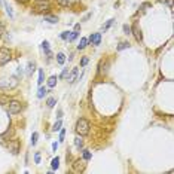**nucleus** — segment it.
I'll list each match as a JSON object with an SVG mask.
<instances>
[{
  "label": "nucleus",
  "mask_w": 174,
  "mask_h": 174,
  "mask_svg": "<svg viewBox=\"0 0 174 174\" xmlns=\"http://www.w3.org/2000/svg\"><path fill=\"white\" fill-rule=\"evenodd\" d=\"M69 36H70V31H63L60 37H61L63 40H69Z\"/></svg>",
  "instance_id": "nucleus-29"
},
{
  "label": "nucleus",
  "mask_w": 174,
  "mask_h": 174,
  "mask_svg": "<svg viewBox=\"0 0 174 174\" xmlns=\"http://www.w3.org/2000/svg\"><path fill=\"white\" fill-rule=\"evenodd\" d=\"M88 43L98 46V45L101 43V33H94V34H91V36L88 37Z\"/></svg>",
  "instance_id": "nucleus-6"
},
{
  "label": "nucleus",
  "mask_w": 174,
  "mask_h": 174,
  "mask_svg": "<svg viewBox=\"0 0 174 174\" xmlns=\"http://www.w3.org/2000/svg\"><path fill=\"white\" fill-rule=\"evenodd\" d=\"M124 31H125V34H131V27L125 24V25H124Z\"/></svg>",
  "instance_id": "nucleus-35"
},
{
  "label": "nucleus",
  "mask_w": 174,
  "mask_h": 174,
  "mask_svg": "<svg viewBox=\"0 0 174 174\" xmlns=\"http://www.w3.org/2000/svg\"><path fill=\"white\" fill-rule=\"evenodd\" d=\"M78 36H79V31H78V30H75V31H70L69 42H73V40H76V39H78Z\"/></svg>",
  "instance_id": "nucleus-18"
},
{
  "label": "nucleus",
  "mask_w": 174,
  "mask_h": 174,
  "mask_svg": "<svg viewBox=\"0 0 174 174\" xmlns=\"http://www.w3.org/2000/svg\"><path fill=\"white\" fill-rule=\"evenodd\" d=\"M7 147H9V150H10L13 155H16V153L19 152V141H18V140H12V141L9 143Z\"/></svg>",
  "instance_id": "nucleus-9"
},
{
  "label": "nucleus",
  "mask_w": 174,
  "mask_h": 174,
  "mask_svg": "<svg viewBox=\"0 0 174 174\" xmlns=\"http://www.w3.org/2000/svg\"><path fill=\"white\" fill-rule=\"evenodd\" d=\"M3 6H4V9H6V13L9 15V18H13V12H12V7L6 3V1H3Z\"/></svg>",
  "instance_id": "nucleus-15"
},
{
  "label": "nucleus",
  "mask_w": 174,
  "mask_h": 174,
  "mask_svg": "<svg viewBox=\"0 0 174 174\" xmlns=\"http://www.w3.org/2000/svg\"><path fill=\"white\" fill-rule=\"evenodd\" d=\"M0 103H9V100H7L6 97H3V95H0Z\"/></svg>",
  "instance_id": "nucleus-38"
},
{
  "label": "nucleus",
  "mask_w": 174,
  "mask_h": 174,
  "mask_svg": "<svg viewBox=\"0 0 174 174\" xmlns=\"http://www.w3.org/2000/svg\"><path fill=\"white\" fill-rule=\"evenodd\" d=\"M78 75H79V70H78V67H75V69H72V72H69V76H67V81H69L70 84H75V82L78 81Z\"/></svg>",
  "instance_id": "nucleus-8"
},
{
  "label": "nucleus",
  "mask_w": 174,
  "mask_h": 174,
  "mask_svg": "<svg viewBox=\"0 0 174 174\" xmlns=\"http://www.w3.org/2000/svg\"><path fill=\"white\" fill-rule=\"evenodd\" d=\"M18 87V79L15 76L9 78V79H0V88L1 89H13Z\"/></svg>",
  "instance_id": "nucleus-2"
},
{
  "label": "nucleus",
  "mask_w": 174,
  "mask_h": 174,
  "mask_svg": "<svg viewBox=\"0 0 174 174\" xmlns=\"http://www.w3.org/2000/svg\"><path fill=\"white\" fill-rule=\"evenodd\" d=\"M37 138H39V132H33V135H31V144L33 146L37 143Z\"/></svg>",
  "instance_id": "nucleus-28"
},
{
  "label": "nucleus",
  "mask_w": 174,
  "mask_h": 174,
  "mask_svg": "<svg viewBox=\"0 0 174 174\" xmlns=\"http://www.w3.org/2000/svg\"><path fill=\"white\" fill-rule=\"evenodd\" d=\"M10 49H7V48H1L0 49V66H4L6 63H9L10 61Z\"/></svg>",
  "instance_id": "nucleus-4"
},
{
  "label": "nucleus",
  "mask_w": 174,
  "mask_h": 174,
  "mask_svg": "<svg viewBox=\"0 0 174 174\" xmlns=\"http://www.w3.org/2000/svg\"><path fill=\"white\" fill-rule=\"evenodd\" d=\"M113 21H115V19H109V21H107V24H106V25H104V27H103V30H104V31H106V30H107V28H109V27H110V25H112V24H113Z\"/></svg>",
  "instance_id": "nucleus-34"
},
{
  "label": "nucleus",
  "mask_w": 174,
  "mask_h": 174,
  "mask_svg": "<svg viewBox=\"0 0 174 174\" xmlns=\"http://www.w3.org/2000/svg\"><path fill=\"white\" fill-rule=\"evenodd\" d=\"M46 104H48V107H54V106L57 104V100L51 97V98H48V101H46Z\"/></svg>",
  "instance_id": "nucleus-27"
},
{
  "label": "nucleus",
  "mask_w": 174,
  "mask_h": 174,
  "mask_svg": "<svg viewBox=\"0 0 174 174\" xmlns=\"http://www.w3.org/2000/svg\"><path fill=\"white\" fill-rule=\"evenodd\" d=\"M140 7H141V9H146V7H150V3H147V1H146V3H141V6H140Z\"/></svg>",
  "instance_id": "nucleus-37"
},
{
  "label": "nucleus",
  "mask_w": 174,
  "mask_h": 174,
  "mask_svg": "<svg viewBox=\"0 0 174 174\" xmlns=\"http://www.w3.org/2000/svg\"><path fill=\"white\" fill-rule=\"evenodd\" d=\"M82 156H84V159H85V161H89V159L92 158V155H91V152H89V150H82Z\"/></svg>",
  "instance_id": "nucleus-23"
},
{
  "label": "nucleus",
  "mask_w": 174,
  "mask_h": 174,
  "mask_svg": "<svg viewBox=\"0 0 174 174\" xmlns=\"http://www.w3.org/2000/svg\"><path fill=\"white\" fill-rule=\"evenodd\" d=\"M51 167H52V170H57V168L60 167V158H58V156L52 159V162H51Z\"/></svg>",
  "instance_id": "nucleus-19"
},
{
  "label": "nucleus",
  "mask_w": 174,
  "mask_h": 174,
  "mask_svg": "<svg viewBox=\"0 0 174 174\" xmlns=\"http://www.w3.org/2000/svg\"><path fill=\"white\" fill-rule=\"evenodd\" d=\"M87 45H88V39H87V37H82V39H81V42H79V45H78V49H79V51H82V49H85V48H87Z\"/></svg>",
  "instance_id": "nucleus-13"
},
{
  "label": "nucleus",
  "mask_w": 174,
  "mask_h": 174,
  "mask_svg": "<svg viewBox=\"0 0 174 174\" xmlns=\"http://www.w3.org/2000/svg\"><path fill=\"white\" fill-rule=\"evenodd\" d=\"M49 9V1L48 0H37L36 1V10L37 12H43Z\"/></svg>",
  "instance_id": "nucleus-7"
},
{
  "label": "nucleus",
  "mask_w": 174,
  "mask_h": 174,
  "mask_svg": "<svg viewBox=\"0 0 174 174\" xmlns=\"http://www.w3.org/2000/svg\"><path fill=\"white\" fill-rule=\"evenodd\" d=\"M61 127H63V122H61V119H58V121L52 125V131H54V132H57V131L61 130Z\"/></svg>",
  "instance_id": "nucleus-17"
},
{
  "label": "nucleus",
  "mask_w": 174,
  "mask_h": 174,
  "mask_svg": "<svg viewBox=\"0 0 174 174\" xmlns=\"http://www.w3.org/2000/svg\"><path fill=\"white\" fill-rule=\"evenodd\" d=\"M34 162H36V164H40V152H36V155H34Z\"/></svg>",
  "instance_id": "nucleus-33"
},
{
  "label": "nucleus",
  "mask_w": 174,
  "mask_h": 174,
  "mask_svg": "<svg viewBox=\"0 0 174 174\" xmlns=\"http://www.w3.org/2000/svg\"><path fill=\"white\" fill-rule=\"evenodd\" d=\"M57 81H58V79H57V76H51V78L48 79V87L54 88L55 85H57Z\"/></svg>",
  "instance_id": "nucleus-14"
},
{
  "label": "nucleus",
  "mask_w": 174,
  "mask_h": 174,
  "mask_svg": "<svg viewBox=\"0 0 174 174\" xmlns=\"http://www.w3.org/2000/svg\"><path fill=\"white\" fill-rule=\"evenodd\" d=\"M7 104H9V107H7V112H9L10 115H16V113H19V112H21V109H22L21 103H19V101H15V100L9 101Z\"/></svg>",
  "instance_id": "nucleus-3"
},
{
  "label": "nucleus",
  "mask_w": 174,
  "mask_h": 174,
  "mask_svg": "<svg viewBox=\"0 0 174 174\" xmlns=\"http://www.w3.org/2000/svg\"><path fill=\"white\" fill-rule=\"evenodd\" d=\"M34 69H36L34 63H28V64H27V76H33V72H34Z\"/></svg>",
  "instance_id": "nucleus-12"
},
{
  "label": "nucleus",
  "mask_w": 174,
  "mask_h": 174,
  "mask_svg": "<svg viewBox=\"0 0 174 174\" xmlns=\"http://www.w3.org/2000/svg\"><path fill=\"white\" fill-rule=\"evenodd\" d=\"M57 149H58V143L54 141V143H52V150H57Z\"/></svg>",
  "instance_id": "nucleus-40"
},
{
  "label": "nucleus",
  "mask_w": 174,
  "mask_h": 174,
  "mask_svg": "<svg viewBox=\"0 0 174 174\" xmlns=\"http://www.w3.org/2000/svg\"><path fill=\"white\" fill-rule=\"evenodd\" d=\"M46 92H48V91H46V88L40 87V88H39V91H37V97H39V98H43Z\"/></svg>",
  "instance_id": "nucleus-24"
},
{
  "label": "nucleus",
  "mask_w": 174,
  "mask_h": 174,
  "mask_svg": "<svg viewBox=\"0 0 174 174\" xmlns=\"http://www.w3.org/2000/svg\"><path fill=\"white\" fill-rule=\"evenodd\" d=\"M88 61H89V60H88V57H84V58L81 60V66H87Z\"/></svg>",
  "instance_id": "nucleus-36"
},
{
  "label": "nucleus",
  "mask_w": 174,
  "mask_h": 174,
  "mask_svg": "<svg viewBox=\"0 0 174 174\" xmlns=\"http://www.w3.org/2000/svg\"><path fill=\"white\" fill-rule=\"evenodd\" d=\"M127 48H130V43L128 42H121V43L118 45V51H124V49H127Z\"/></svg>",
  "instance_id": "nucleus-21"
},
{
  "label": "nucleus",
  "mask_w": 174,
  "mask_h": 174,
  "mask_svg": "<svg viewBox=\"0 0 174 174\" xmlns=\"http://www.w3.org/2000/svg\"><path fill=\"white\" fill-rule=\"evenodd\" d=\"M16 76H22V67H18V70H16Z\"/></svg>",
  "instance_id": "nucleus-39"
},
{
  "label": "nucleus",
  "mask_w": 174,
  "mask_h": 174,
  "mask_svg": "<svg viewBox=\"0 0 174 174\" xmlns=\"http://www.w3.org/2000/svg\"><path fill=\"white\" fill-rule=\"evenodd\" d=\"M84 168H85V159H78V161H75V164H73V170L75 171H84Z\"/></svg>",
  "instance_id": "nucleus-10"
},
{
  "label": "nucleus",
  "mask_w": 174,
  "mask_h": 174,
  "mask_svg": "<svg viewBox=\"0 0 174 174\" xmlns=\"http://www.w3.org/2000/svg\"><path fill=\"white\" fill-rule=\"evenodd\" d=\"M43 81H45V73H43V70L40 69V70H39V81H37V84H39V85H42V84H43Z\"/></svg>",
  "instance_id": "nucleus-26"
},
{
  "label": "nucleus",
  "mask_w": 174,
  "mask_h": 174,
  "mask_svg": "<svg viewBox=\"0 0 174 174\" xmlns=\"http://www.w3.org/2000/svg\"><path fill=\"white\" fill-rule=\"evenodd\" d=\"M75 30H78V31H79V30H81V24H76V25H75Z\"/></svg>",
  "instance_id": "nucleus-42"
},
{
  "label": "nucleus",
  "mask_w": 174,
  "mask_h": 174,
  "mask_svg": "<svg viewBox=\"0 0 174 174\" xmlns=\"http://www.w3.org/2000/svg\"><path fill=\"white\" fill-rule=\"evenodd\" d=\"M64 137H66V130L61 128L60 130V141H64Z\"/></svg>",
  "instance_id": "nucleus-30"
},
{
  "label": "nucleus",
  "mask_w": 174,
  "mask_h": 174,
  "mask_svg": "<svg viewBox=\"0 0 174 174\" xmlns=\"http://www.w3.org/2000/svg\"><path fill=\"white\" fill-rule=\"evenodd\" d=\"M18 1H21V3H27L28 0H18Z\"/></svg>",
  "instance_id": "nucleus-43"
},
{
  "label": "nucleus",
  "mask_w": 174,
  "mask_h": 174,
  "mask_svg": "<svg viewBox=\"0 0 174 174\" xmlns=\"http://www.w3.org/2000/svg\"><path fill=\"white\" fill-rule=\"evenodd\" d=\"M75 144H76V147L81 149V147L84 146V140H82L81 137H76V138H75Z\"/></svg>",
  "instance_id": "nucleus-25"
},
{
  "label": "nucleus",
  "mask_w": 174,
  "mask_h": 174,
  "mask_svg": "<svg viewBox=\"0 0 174 174\" xmlns=\"http://www.w3.org/2000/svg\"><path fill=\"white\" fill-rule=\"evenodd\" d=\"M131 33L134 34V37H135L137 42H143V34H141V30H140V27H138L137 22L132 24V27H131Z\"/></svg>",
  "instance_id": "nucleus-5"
},
{
  "label": "nucleus",
  "mask_w": 174,
  "mask_h": 174,
  "mask_svg": "<svg viewBox=\"0 0 174 174\" xmlns=\"http://www.w3.org/2000/svg\"><path fill=\"white\" fill-rule=\"evenodd\" d=\"M75 130H76V132H78L79 135H87L88 132H89V122H88L85 118H81V119H78Z\"/></svg>",
  "instance_id": "nucleus-1"
},
{
  "label": "nucleus",
  "mask_w": 174,
  "mask_h": 174,
  "mask_svg": "<svg viewBox=\"0 0 174 174\" xmlns=\"http://www.w3.org/2000/svg\"><path fill=\"white\" fill-rule=\"evenodd\" d=\"M3 34V24H1V21H0V36Z\"/></svg>",
  "instance_id": "nucleus-41"
},
{
  "label": "nucleus",
  "mask_w": 174,
  "mask_h": 174,
  "mask_svg": "<svg viewBox=\"0 0 174 174\" xmlns=\"http://www.w3.org/2000/svg\"><path fill=\"white\" fill-rule=\"evenodd\" d=\"M45 21H48L51 24H57L58 22V16H55V15H45Z\"/></svg>",
  "instance_id": "nucleus-11"
},
{
  "label": "nucleus",
  "mask_w": 174,
  "mask_h": 174,
  "mask_svg": "<svg viewBox=\"0 0 174 174\" xmlns=\"http://www.w3.org/2000/svg\"><path fill=\"white\" fill-rule=\"evenodd\" d=\"M67 76H69V69H64L60 78H61V79H67Z\"/></svg>",
  "instance_id": "nucleus-31"
},
{
  "label": "nucleus",
  "mask_w": 174,
  "mask_h": 174,
  "mask_svg": "<svg viewBox=\"0 0 174 174\" xmlns=\"http://www.w3.org/2000/svg\"><path fill=\"white\" fill-rule=\"evenodd\" d=\"M64 61H66V55L63 54V52H60V54H57V63L61 66V64H64Z\"/></svg>",
  "instance_id": "nucleus-16"
},
{
  "label": "nucleus",
  "mask_w": 174,
  "mask_h": 174,
  "mask_svg": "<svg viewBox=\"0 0 174 174\" xmlns=\"http://www.w3.org/2000/svg\"><path fill=\"white\" fill-rule=\"evenodd\" d=\"M58 3H60L61 6H69V4L72 3V0H58Z\"/></svg>",
  "instance_id": "nucleus-32"
},
{
  "label": "nucleus",
  "mask_w": 174,
  "mask_h": 174,
  "mask_svg": "<svg viewBox=\"0 0 174 174\" xmlns=\"http://www.w3.org/2000/svg\"><path fill=\"white\" fill-rule=\"evenodd\" d=\"M161 4H165V6H168L170 9H173V0H158Z\"/></svg>",
  "instance_id": "nucleus-22"
},
{
  "label": "nucleus",
  "mask_w": 174,
  "mask_h": 174,
  "mask_svg": "<svg viewBox=\"0 0 174 174\" xmlns=\"http://www.w3.org/2000/svg\"><path fill=\"white\" fill-rule=\"evenodd\" d=\"M42 49H43L45 52H46V55H51V49H49V42L43 40V42H42Z\"/></svg>",
  "instance_id": "nucleus-20"
}]
</instances>
